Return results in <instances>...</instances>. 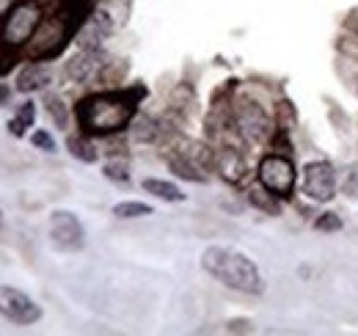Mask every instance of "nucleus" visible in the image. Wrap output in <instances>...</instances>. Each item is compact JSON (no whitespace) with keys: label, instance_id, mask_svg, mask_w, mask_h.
<instances>
[{"label":"nucleus","instance_id":"nucleus-1","mask_svg":"<svg viewBox=\"0 0 358 336\" xmlns=\"http://www.w3.org/2000/svg\"><path fill=\"white\" fill-rule=\"evenodd\" d=\"M135 108H138V91L94 94L78 105V122L89 135H113L133 122Z\"/></svg>","mask_w":358,"mask_h":336},{"label":"nucleus","instance_id":"nucleus-2","mask_svg":"<svg viewBox=\"0 0 358 336\" xmlns=\"http://www.w3.org/2000/svg\"><path fill=\"white\" fill-rule=\"evenodd\" d=\"M201 267L213 279H218L221 284L237 290V293L259 295L265 290V281H262L259 267L245 253L234 251V248H226V246L207 248V251L201 253Z\"/></svg>","mask_w":358,"mask_h":336},{"label":"nucleus","instance_id":"nucleus-3","mask_svg":"<svg viewBox=\"0 0 358 336\" xmlns=\"http://www.w3.org/2000/svg\"><path fill=\"white\" fill-rule=\"evenodd\" d=\"M42 22V8L36 3H17L11 8V14L3 22V44L6 47H22L31 42V36L36 34Z\"/></svg>","mask_w":358,"mask_h":336},{"label":"nucleus","instance_id":"nucleus-4","mask_svg":"<svg viewBox=\"0 0 358 336\" xmlns=\"http://www.w3.org/2000/svg\"><path fill=\"white\" fill-rule=\"evenodd\" d=\"M72 25L66 17H47L39 22L36 34L31 36V58L42 61V58H52L64 50V44L69 42Z\"/></svg>","mask_w":358,"mask_h":336},{"label":"nucleus","instance_id":"nucleus-5","mask_svg":"<svg viewBox=\"0 0 358 336\" xmlns=\"http://www.w3.org/2000/svg\"><path fill=\"white\" fill-rule=\"evenodd\" d=\"M0 317L17 326H36L42 320V306L22 290L0 284Z\"/></svg>","mask_w":358,"mask_h":336},{"label":"nucleus","instance_id":"nucleus-6","mask_svg":"<svg viewBox=\"0 0 358 336\" xmlns=\"http://www.w3.org/2000/svg\"><path fill=\"white\" fill-rule=\"evenodd\" d=\"M259 185L270 196H289L295 188V166L281 155H268L259 163Z\"/></svg>","mask_w":358,"mask_h":336},{"label":"nucleus","instance_id":"nucleus-7","mask_svg":"<svg viewBox=\"0 0 358 336\" xmlns=\"http://www.w3.org/2000/svg\"><path fill=\"white\" fill-rule=\"evenodd\" d=\"M50 237L61 251H80L86 246L83 223L69 210H55L50 215Z\"/></svg>","mask_w":358,"mask_h":336},{"label":"nucleus","instance_id":"nucleus-8","mask_svg":"<svg viewBox=\"0 0 358 336\" xmlns=\"http://www.w3.org/2000/svg\"><path fill=\"white\" fill-rule=\"evenodd\" d=\"M303 190L314 202H331L336 193V176L328 163H309L303 171Z\"/></svg>","mask_w":358,"mask_h":336},{"label":"nucleus","instance_id":"nucleus-9","mask_svg":"<svg viewBox=\"0 0 358 336\" xmlns=\"http://www.w3.org/2000/svg\"><path fill=\"white\" fill-rule=\"evenodd\" d=\"M234 122H237V130H240L245 138H262V135L268 132V119H265V113H262L254 102H243V105L237 108Z\"/></svg>","mask_w":358,"mask_h":336},{"label":"nucleus","instance_id":"nucleus-10","mask_svg":"<svg viewBox=\"0 0 358 336\" xmlns=\"http://www.w3.org/2000/svg\"><path fill=\"white\" fill-rule=\"evenodd\" d=\"M96 72H99V58H96V50L94 47H83V52H78L69 61V66H66V75L75 83H89Z\"/></svg>","mask_w":358,"mask_h":336},{"label":"nucleus","instance_id":"nucleus-11","mask_svg":"<svg viewBox=\"0 0 358 336\" xmlns=\"http://www.w3.org/2000/svg\"><path fill=\"white\" fill-rule=\"evenodd\" d=\"M47 83H50V69H47L45 64H31V66H25V69L20 72V78H17V91L31 94V91L45 88Z\"/></svg>","mask_w":358,"mask_h":336},{"label":"nucleus","instance_id":"nucleus-12","mask_svg":"<svg viewBox=\"0 0 358 336\" xmlns=\"http://www.w3.org/2000/svg\"><path fill=\"white\" fill-rule=\"evenodd\" d=\"M143 190L163 202H185V193L174 182H166V179H143Z\"/></svg>","mask_w":358,"mask_h":336},{"label":"nucleus","instance_id":"nucleus-13","mask_svg":"<svg viewBox=\"0 0 358 336\" xmlns=\"http://www.w3.org/2000/svg\"><path fill=\"white\" fill-rule=\"evenodd\" d=\"M34 119H36V108H34V102L20 105V111H17L14 119L8 122V132H11L14 138H22V135L28 132V127L34 125Z\"/></svg>","mask_w":358,"mask_h":336},{"label":"nucleus","instance_id":"nucleus-14","mask_svg":"<svg viewBox=\"0 0 358 336\" xmlns=\"http://www.w3.org/2000/svg\"><path fill=\"white\" fill-rule=\"evenodd\" d=\"M66 146H69L72 158H78V160H83V163H96V149L91 146L86 138H78V135H72V138L66 141Z\"/></svg>","mask_w":358,"mask_h":336},{"label":"nucleus","instance_id":"nucleus-15","mask_svg":"<svg viewBox=\"0 0 358 336\" xmlns=\"http://www.w3.org/2000/svg\"><path fill=\"white\" fill-rule=\"evenodd\" d=\"M152 207L143 204V202H119L113 207V215L116 218H143V215H152Z\"/></svg>","mask_w":358,"mask_h":336},{"label":"nucleus","instance_id":"nucleus-16","mask_svg":"<svg viewBox=\"0 0 358 336\" xmlns=\"http://www.w3.org/2000/svg\"><path fill=\"white\" fill-rule=\"evenodd\" d=\"M108 179H113V182H130V171H127V166L124 163H108L105 166V171H102Z\"/></svg>","mask_w":358,"mask_h":336},{"label":"nucleus","instance_id":"nucleus-17","mask_svg":"<svg viewBox=\"0 0 358 336\" xmlns=\"http://www.w3.org/2000/svg\"><path fill=\"white\" fill-rule=\"evenodd\" d=\"M31 144H34L36 149H42V152H55V141H52V135H50L47 130H36V132L31 135Z\"/></svg>","mask_w":358,"mask_h":336},{"label":"nucleus","instance_id":"nucleus-18","mask_svg":"<svg viewBox=\"0 0 358 336\" xmlns=\"http://www.w3.org/2000/svg\"><path fill=\"white\" fill-rule=\"evenodd\" d=\"M47 111H50V116H52L61 127L66 125V111H64V102H61V99H55V97L47 99Z\"/></svg>","mask_w":358,"mask_h":336},{"label":"nucleus","instance_id":"nucleus-19","mask_svg":"<svg viewBox=\"0 0 358 336\" xmlns=\"http://www.w3.org/2000/svg\"><path fill=\"white\" fill-rule=\"evenodd\" d=\"M342 226V220H339V215H334V212H328V215H322L320 220H317V229H322V232H336Z\"/></svg>","mask_w":358,"mask_h":336},{"label":"nucleus","instance_id":"nucleus-20","mask_svg":"<svg viewBox=\"0 0 358 336\" xmlns=\"http://www.w3.org/2000/svg\"><path fill=\"white\" fill-rule=\"evenodd\" d=\"M14 6H17V0H0V20H6Z\"/></svg>","mask_w":358,"mask_h":336},{"label":"nucleus","instance_id":"nucleus-21","mask_svg":"<svg viewBox=\"0 0 358 336\" xmlns=\"http://www.w3.org/2000/svg\"><path fill=\"white\" fill-rule=\"evenodd\" d=\"M8 97H11V88L6 83H0V105H6L8 102Z\"/></svg>","mask_w":358,"mask_h":336}]
</instances>
